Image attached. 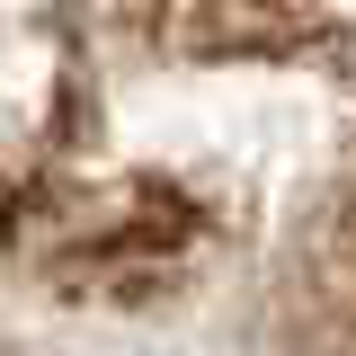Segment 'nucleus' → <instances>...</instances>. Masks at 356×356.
<instances>
[{"label": "nucleus", "instance_id": "f257e3e1", "mask_svg": "<svg viewBox=\"0 0 356 356\" xmlns=\"http://www.w3.org/2000/svg\"><path fill=\"white\" fill-rule=\"evenodd\" d=\"M0 356H356V0H0Z\"/></svg>", "mask_w": 356, "mask_h": 356}]
</instances>
